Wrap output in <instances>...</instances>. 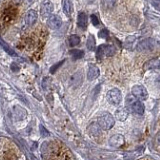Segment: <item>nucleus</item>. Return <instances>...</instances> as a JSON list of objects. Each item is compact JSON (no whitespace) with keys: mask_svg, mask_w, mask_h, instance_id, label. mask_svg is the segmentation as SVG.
<instances>
[{"mask_svg":"<svg viewBox=\"0 0 160 160\" xmlns=\"http://www.w3.org/2000/svg\"><path fill=\"white\" fill-rule=\"evenodd\" d=\"M86 46H87V48L90 50V51H92V50L95 48V40H94V37L92 36V35H89L87 43H86Z\"/></svg>","mask_w":160,"mask_h":160,"instance_id":"24","label":"nucleus"},{"mask_svg":"<svg viewBox=\"0 0 160 160\" xmlns=\"http://www.w3.org/2000/svg\"><path fill=\"white\" fill-rule=\"evenodd\" d=\"M47 25L50 29H58L62 25V20L58 15H51L47 19Z\"/></svg>","mask_w":160,"mask_h":160,"instance_id":"8","label":"nucleus"},{"mask_svg":"<svg viewBox=\"0 0 160 160\" xmlns=\"http://www.w3.org/2000/svg\"><path fill=\"white\" fill-rule=\"evenodd\" d=\"M87 23H88V17H87V15L83 13V12H80L78 14V18H77V24H78V26L85 30L87 27Z\"/></svg>","mask_w":160,"mask_h":160,"instance_id":"15","label":"nucleus"},{"mask_svg":"<svg viewBox=\"0 0 160 160\" xmlns=\"http://www.w3.org/2000/svg\"><path fill=\"white\" fill-rule=\"evenodd\" d=\"M99 37H103V38H105V37H108V31L107 30H105V29H103V30H101V31L99 32Z\"/></svg>","mask_w":160,"mask_h":160,"instance_id":"26","label":"nucleus"},{"mask_svg":"<svg viewBox=\"0 0 160 160\" xmlns=\"http://www.w3.org/2000/svg\"><path fill=\"white\" fill-rule=\"evenodd\" d=\"M159 67V59L158 58H154L147 61L144 65V69L145 70H149V69H157Z\"/></svg>","mask_w":160,"mask_h":160,"instance_id":"18","label":"nucleus"},{"mask_svg":"<svg viewBox=\"0 0 160 160\" xmlns=\"http://www.w3.org/2000/svg\"><path fill=\"white\" fill-rule=\"evenodd\" d=\"M16 14H17V11H16V9H15V7H13V6L7 7L6 9H5L4 14H3V20H4V22L10 23L15 18Z\"/></svg>","mask_w":160,"mask_h":160,"instance_id":"9","label":"nucleus"},{"mask_svg":"<svg viewBox=\"0 0 160 160\" xmlns=\"http://www.w3.org/2000/svg\"><path fill=\"white\" fill-rule=\"evenodd\" d=\"M128 117V112L126 108L124 107H120L116 110V112H115V118L119 121H125V120L127 119Z\"/></svg>","mask_w":160,"mask_h":160,"instance_id":"16","label":"nucleus"},{"mask_svg":"<svg viewBox=\"0 0 160 160\" xmlns=\"http://www.w3.org/2000/svg\"><path fill=\"white\" fill-rule=\"evenodd\" d=\"M71 55H73V58L74 59H79V58H82L83 55H84V52L81 51V50H77V49H73V50H70L69 52Z\"/></svg>","mask_w":160,"mask_h":160,"instance_id":"22","label":"nucleus"},{"mask_svg":"<svg viewBox=\"0 0 160 160\" xmlns=\"http://www.w3.org/2000/svg\"><path fill=\"white\" fill-rule=\"evenodd\" d=\"M109 144L110 146L115 147V148H119L121 147L124 144V137L121 134H114L112 135L109 139Z\"/></svg>","mask_w":160,"mask_h":160,"instance_id":"10","label":"nucleus"},{"mask_svg":"<svg viewBox=\"0 0 160 160\" xmlns=\"http://www.w3.org/2000/svg\"><path fill=\"white\" fill-rule=\"evenodd\" d=\"M79 43H80V38L77 35H71V36L69 37V44L71 47L76 46Z\"/></svg>","mask_w":160,"mask_h":160,"instance_id":"21","label":"nucleus"},{"mask_svg":"<svg viewBox=\"0 0 160 160\" xmlns=\"http://www.w3.org/2000/svg\"><path fill=\"white\" fill-rule=\"evenodd\" d=\"M106 98H107V101L112 104L117 106L120 103H121V100H122V93L120 91L119 89L117 88H113L111 90H109L106 94Z\"/></svg>","mask_w":160,"mask_h":160,"instance_id":"3","label":"nucleus"},{"mask_svg":"<svg viewBox=\"0 0 160 160\" xmlns=\"http://www.w3.org/2000/svg\"><path fill=\"white\" fill-rule=\"evenodd\" d=\"M115 53V48L111 45H100L97 48L96 51V56L98 58H101L104 56H113V54Z\"/></svg>","mask_w":160,"mask_h":160,"instance_id":"6","label":"nucleus"},{"mask_svg":"<svg viewBox=\"0 0 160 160\" xmlns=\"http://www.w3.org/2000/svg\"><path fill=\"white\" fill-rule=\"evenodd\" d=\"M91 21H92L93 25H95V26L99 24V21H98V19L96 17V15H91Z\"/></svg>","mask_w":160,"mask_h":160,"instance_id":"27","label":"nucleus"},{"mask_svg":"<svg viewBox=\"0 0 160 160\" xmlns=\"http://www.w3.org/2000/svg\"><path fill=\"white\" fill-rule=\"evenodd\" d=\"M0 141H1V140H0Z\"/></svg>","mask_w":160,"mask_h":160,"instance_id":"30","label":"nucleus"},{"mask_svg":"<svg viewBox=\"0 0 160 160\" xmlns=\"http://www.w3.org/2000/svg\"><path fill=\"white\" fill-rule=\"evenodd\" d=\"M127 107L131 110L132 112L138 115H142L144 113V106L139 100H135L132 97L127 98Z\"/></svg>","mask_w":160,"mask_h":160,"instance_id":"4","label":"nucleus"},{"mask_svg":"<svg viewBox=\"0 0 160 160\" xmlns=\"http://www.w3.org/2000/svg\"><path fill=\"white\" fill-rule=\"evenodd\" d=\"M41 155L44 160H71V154L66 146L56 140L45 141L41 145Z\"/></svg>","mask_w":160,"mask_h":160,"instance_id":"1","label":"nucleus"},{"mask_svg":"<svg viewBox=\"0 0 160 160\" xmlns=\"http://www.w3.org/2000/svg\"><path fill=\"white\" fill-rule=\"evenodd\" d=\"M13 115H14V118L18 120V121H21L24 118H26L27 116V113H26V110L23 109L22 107L20 106H14L13 107Z\"/></svg>","mask_w":160,"mask_h":160,"instance_id":"12","label":"nucleus"},{"mask_svg":"<svg viewBox=\"0 0 160 160\" xmlns=\"http://www.w3.org/2000/svg\"><path fill=\"white\" fill-rule=\"evenodd\" d=\"M156 42L155 40L152 38H146L141 40L138 44H137V50L138 51H147V50H153Z\"/></svg>","mask_w":160,"mask_h":160,"instance_id":"7","label":"nucleus"},{"mask_svg":"<svg viewBox=\"0 0 160 160\" xmlns=\"http://www.w3.org/2000/svg\"><path fill=\"white\" fill-rule=\"evenodd\" d=\"M52 10H53V6L51 2H44L41 6V15L43 17H47L52 12Z\"/></svg>","mask_w":160,"mask_h":160,"instance_id":"17","label":"nucleus"},{"mask_svg":"<svg viewBox=\"0 0 160 160\" xmlns=\"http://www.w3.org/2000/svg\"><path fill=\"white\" fill-rule=\"evenodd\" d=\"M37 17H38V15L35 10H29L24 16V22L27 26H32V25L36 22Z\"/></svg>","mask_w":160,"mask_h":160,"instance_id":"11","label":"nucleus"},{"mask_svg":"<svg viewBox=\"0 0 160 160\" xmlns=\"http://www.w3.org/2000/svg\"><path fill=\"white\" fill-rule=\"evenodd\" d=\"M3 160H17V156L12 151H6L4 153Z\"/></svg>","mask_w":160,"mask_h":160,"instance_id":"23","label":"nucleus"},{"mask_svg":"<svg viewBox=\"0 0 160 160\" xmlns=\"http://www.w3.org/2000/svg\"><path fill=\"white\" fill-rule=\"evenodd\" d=\"M40 133H41V136H43V137H46L49 135V132L42 126V125H40Z\"/></svg>","mask_w":160,"mask_h":160,"instance_id":"25","label":"nucleus"},{"mask_svg":"<svg viewBox=\"0 0 160 160\" xmlns=\"http://www.w3.org/2000/svg\"><path fill=\"white\" fill-rule=\"evenodd\" d=\"M62 6H63V12L70 16L71 13L73 12V4L71 1H69V0H65L62 3Z\"/></svg>","mask_w":160,"mask_h":160,"instance_id":"19","label":"nucleus"},{"mask_svg":"<svg viewBox=\"0 0 160 160\" xmlns=\"http://www.w3.org/2000/svg\"><path fill=\"white\" fill-rule=\"evenodd\" d=\"M114 123H115V120H114L113 116L108 112H104L98 117L99 127L104 130H109L110 128H112Z\"/></svg>","mask_w":160,"mask_h":160,"instance_id":"2","label":"nucleus"},{"mask_svg":"<svg viewBox=\"0 0 160 160\" xmlns=\"http://www.w3.org/2000/svg\"><path fill=\"white\" fill-rule=\"evenodd\" d=\"M99 76V68L94 64H90L87 72V79L89 81H92L95 78Z\"/></svg>","mask_w":160,"mask_h":160,"instance_id":"14","label":"nucleus"},{"mask_svg":"<svg viewBox=\"0 0 160 160\" xmlns=\"http://www.w3.org/2000/svg\"><path fill=\"white\" fill-rule=\"evenodd\" d=\"M64 61H61V62H59V63H57L56 65H54V66L53 67H51V69H50V71H51V73H54L55 72V69H57L59 66H60V65H61L62 63H63Z\"/></svg>","mask_w":160,"mask_h":160,"instance_id":"28","label":"nucleus"},{"mask_svg":"<svg viewBox=\"0 0 160 160\" xmlns=\"http://www.w3.org/2000/svg\"><path fill=\"white\" fill-rule=\"evenodd\" d=\"M10 67H11L12 71H14V72H17L18 70H19V67H18V66H15V63H12V64H11V66H10Z\"/></svg>","mask_w":160,"mask_h":160,"instance_id":"29","label":"nucleus"},{"mask_svg":"<svg viewBox=\"0 0 160 160\" xmlns=\"http://www.w3.org/2000/svg\"><path fill=\"white\" fill-rule=\"evenodd\" d=\"M131 91H132V95L135 98H137V100H142L143 101V100H146L148 98L147 90L142 85H134Z\"/></svg>","mask_w":160,"mask_h":160,"instance_id":"5","label":"nucleus"},{"mask_svg":"<svg viewBox=\"0 0 160 160\" xmlns=\"http://www.w3.org/2000/svg\"><path fill=\"white\" fill-rule=\"evenodd\" d=\"M88 133L93 138H97L101 135V128L99 127V125L96 122H93L88 126Z\"/></svg>","mask_w":160,"mask_h":160,"instance_id":"13","label":"nucleus"},{"mask_svg":"<svg viewBox=\"0 0 160 160\" xmlns=\"http://www.w3.org/2000/svg\"><path fill=\"white\" fill-rule=\"evenodd\" d=\"M0 45L2 46V48L6 51V53H8L9 55H11V56H16V53H15V51L12 49V48H10L9 45H7V43H5L3 40L0 38Z\"/></svg>","mask_w":160,"mask_h":160,"instance_id":"20","label":"nucleus"}]
</instances>
